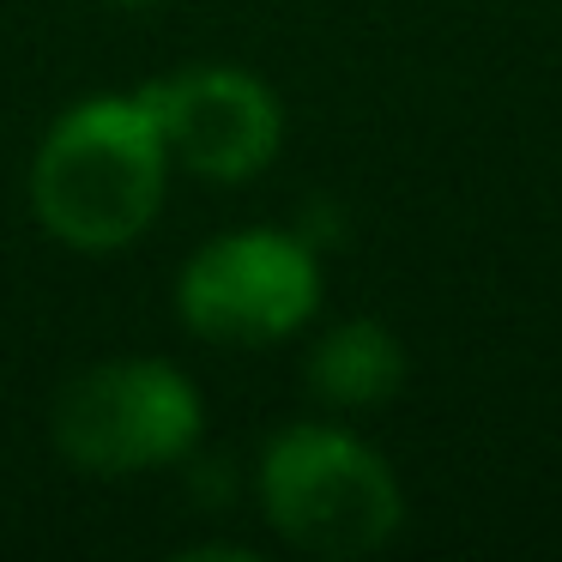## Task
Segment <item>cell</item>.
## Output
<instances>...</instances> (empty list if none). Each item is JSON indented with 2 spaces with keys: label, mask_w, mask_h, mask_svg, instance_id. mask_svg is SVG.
Returning a JSON list of instances; mask_svg holds the SVG:
<instances>
[{
  "label": "cell",
  "mask_w": 562,
  "mask_h": 562,
  "mask_svg": "<svg viewBox=\"0 0 562 562\" xmlns=\"http://www.w3.org/2000/svg\"><path fill=\"white\" fill-rule=\"evenodd\" d=\"M170 151L139 91L86 98L37 139L25 194L43 236L74 255H115L139 243L164 212Z\"/></svg>",
  "instance_id": "6da1fadb"
},
{
  "label": "cell",
  "mask_w": 562,
  "mask_h": 562,
  "mask_svg": "<svg viewBox=\"0 0 562 562\" xmlns=\"http://www.w3.org/2000/svg\"><path fill=\"white\" fill-rule=\"evenodd\" d=\"M400 381H405V345L369 315L321 333L315 357H308V387L333 412H369V405L393 400Z\"/></svg>",
  "instance_id": "8992f818"
},
{
  "label": "cell",
  "mask_w": 562,
  "mask_h": 562,
  "mask_svg": "<svg viewBox=\"0 0 562 562\" xmlns=\"http://www.w3.org/2000/svg\"><path fill=\"white\" fill-rule=\"evenodd\" d=\"M321 308V260L303 236L236 231L212 236L176 272V315L194 339L260 351L303 333Z\"/></svg>",
  "instance_id": "277c9868"
},
{
  "label": "cell",
  "mask_w": 562,
  "mask_h": 562,
  "mask_svg": "<svg viewBox=\"0 0 562 562\" xmlns=\"http://www.w3.org/2000/svg\"><path fill=\"white\" fill-rule=\"evenodd\" d=\"M151 110L170 170H188L200 182H255L284 146V110L267 79L243 67H182L139 91Z\"/></svg>",
  "instance_id": "5b68a950"
},
{
  "label": "cell",
  "mask_w": 562,
  "mask_h": 562,
  "mask_svg": "<svg viewBox=\"0 0 562 562\" xmlns=\"http://www.w3.org/2000/svg\"><path fill=\"white\" fill-rule=\"evenodd\" d=\"M260 514L291 550L321 562H363L393 544L405 496L393 465L339 424H291L260 453Z\"/></svg>",
  "instance_id": "7a4b0ae2"
},
{
  "label": "cell",
  "mask_w": 562,
  "mask_h": 562,
  "mask_svg": "<svg viewBox=\"0 0 562 562\" xmlns=\"http://www.w3.org/2000/svg\"><path fill=\"white\" fill-rule=\"evenodd\" d=\"M115 7H158V0H115Z\"/></svg>",
  "instance_id": "52a82bcc"
},
{
  "label": "cell",
  "mask_w": 562,
  "mask_h": 562,
  "mask_svg": "<svg viewBox=\"0 0 562 562\" xmlns=\"http://www.w3.org/2000/svg\"><path fill=\"white\" fill-rule=\"evenodd\" d=\"M206 424L200 387L164 357H110L61 381L49 436L74 472L139 477L188 460Z\"/></svg>",
  "instance_id": "3957f363"
}]
</instances>
